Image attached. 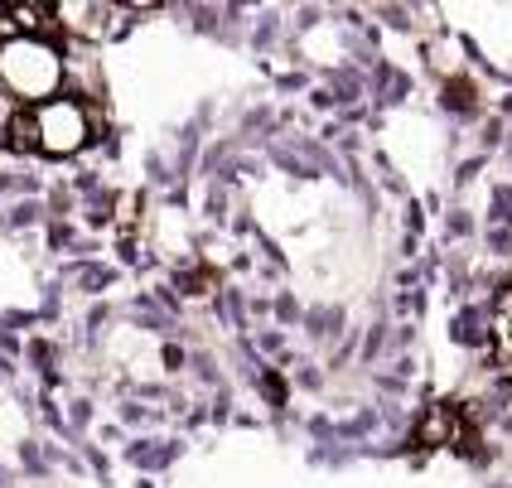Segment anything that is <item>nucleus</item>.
<instances>
[{
  "label": "nucleus",
  "instance_id": "nucleus-4",
  "mask_svg": "<svg viewBox=\"0 0 512 488\" xmlns=\"http://www.w3.org/2000/svg\"><path fill=\"white\" fill-rule=\"evenodd\" d=\"M5 15H10L15 25L25 29V39H39L44 29L58 25V10H54V5H10Z\"/></svg>",
  "mask_w": 512,
  "mask_h": 488
},
{
  "label": "nucleus",
  "instance_id": "nucleus-5",
  "mask_svg": "<svg viewBox=\"0 0 512 488\" xmlns=\"http://www.w3.org/2000/svg\"><path fill=\"white\" fill-rule=\"evenodd\" d=\"M493 339H498V353L512 358V286H503L498 305H493Z\"/></svg>",
  "mask_w": 512,
  "mask_h": 488
},
{
  "label": "nucleus",
  "instance_id": "nucleus-6",
  "mask_svg": "<svg viewBox=\"0 0 512 488\" xmlns=\"http://www.w3.org/2000/svg\"><path fill=\"white\" fill-rule=\"evenodd\" d=\"M474 97H469V83H455V107H469Z\"/></svg>",
  "mask_w": 512,
  "mask_h": 488
},
{
  "label": "nucleus",
  "instance_id": "nucleus-2",
  "mask_svg": "<svg viewBox=\"0 0 512 488\" xmlns=\"http://www.w3.org/2000/svg\"><path fill=\"white\" fill-rule=\"evenodd\" d=\"M63 83V63L44 39H5L0 44V87L20 102V107H44L54 102Z\"/></svg>",
  "mask_w": 512,
  "mask_h": 488
},
{
  "label": "nucleus",
  "instance_id": "nucleus-1",
  "mask_svg": "<svg viewBox=\"0 0 512 488\" xmlns=\"http://www.w3.org/2000/svg\"><path fill=\"white\" fill-rule=\"evenodd\" d=\"M5 136L20 150H44V155H73L87 145V112L68 97H54L44 107H20L15 121L5 126Z\"/></svg>",
  "mask_w": 512,
  "mask_h": 488
},
{
  "label": "nucleus",
  "instance_id": "nucleus-3",
  "mask_svg": "<svg viewBox=\"0 0 512 488\" xmlns=\"http://www.w3.org/2000/svg\"><path fill=\"white\" fill-rule=\"evenodd\" d=\"M421 450H455V455H479V421L464 402H435L416 426Z\"/></svg>",
  "mask_w": 512,
  "mask_h": 488
}]
</instances>
